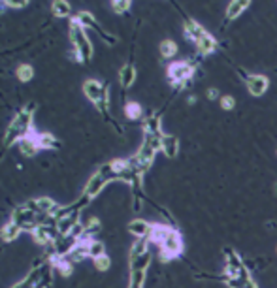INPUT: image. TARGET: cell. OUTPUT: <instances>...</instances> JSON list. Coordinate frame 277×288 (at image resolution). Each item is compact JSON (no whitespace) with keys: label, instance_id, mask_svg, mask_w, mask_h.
Wrapping results in <instances>:
<instances>
[{"label":"cell","instance_id":"obj_1","mask_svg":"<svg viewBox=\"0 0 277 288\" xmlns=\"http://www.w3.org/2000/svg\"><path fill=\"white\" fill-rule=\"evenodd\" d=\"M34 110L36 106L29 104L11 119L8 130L4 134V147H11L13 143H19L23 138H27L32 132V121H34Z\"/></svg>","mask_w":277,"mask_h":288},{"label":"cell","instance_id":"obj_2","mask_svg":"<svg viewBox=\"0 0 277 288\" xmlns=\"http://www.w3.org/2000/svg\"><path fill=\"white\" fill-rule=\"evenodd\" d=\"M68 27H70L68 28V34H70V42H72V47H74L76 58L79 62H89L93 58V53H95L93 42L89 38V30L81 27L76 19H72Z\"/></svg>","mask_w":277,"mask_h":288},{"label":"cell","instance_id":"obj_3","mask_svg":"<svg viewBox=\"0 0 277 288\" xmlns=\"http://www.w3.org/2000/svg\"><path fill=\"white\" fill-rule=\"evenodd\" d=\"M83 93L98 112L110 117V89L104 83H100L98 79H87L83 83Z\"/></svg>","mask_w":277,"mask_h":288},{"label":"cell","instance_id":"obj_4","mask_svg":"<svg viewBox=\"0 0 277 288\" xmlns=\"http://www.w3.org/2000/svg\"><path fill=\"white\" fill-rule=\"evenodd\" d=\"M117 179H119V177H117V172H115L113 164L108 162V164H104L102 168H98V172L93 173V177L87 181L83 196H87L89 200H93V198H96V196L102 192V188H104L110 181H117Z\"/></svg>","mask_w":277,"mask_h":288},{"label":"cell","instance_id":"obj_5","mask_svg":"<svg viewBox=\"0 0 277 288\" xmlns=\"http://www.w3.org/2000/svg\"><path fill=\"white\" fill-rule=\"evenodd\" d=\"M196 70L198 68H194L189 60H175V62L168 66L166 75H168V81H170L172 87H175V89H187V85H191L192 77L196 75Z\"/></svg>","mask_w":277,"mask_h":288},{"label":"cell","instance_id":"obj_6","mask_svg":"<svg viewBox=\"0 0 277 288\" xmlns=\"http://www.w3.org/2000/svg\"><path fill=\"white\" fill-rule=\"evenodd\" d=\"M183 252V237L181 233L177 232L175 228H172V232L168 233V237L164 239V243L161 245V260L170 262L177 256H181Z\"/></svg>","mask_w":277,"mask_h":288},{"label":"cell","instance_id":"obj_7","mask_svg":"<svg viewBox=\"0 0 277 288\" xmlns=\"http://www.w3.org/2000/svg\"><path fill=\"white\" fill-rule=\"evenodd\" d=\"M206 32H208V30H206V27L202 25L200 21H196V19H192V17L183 19V36L187 38L189 42L196 44Z\"/></svg>","mask_w":277,"mask_h":288},{"label":"cell","instance_id":"obj_8","mask_svg":"<svg viewBox=\"0 0 277 288\" xmlns=\"http://www.w3.org/2000/svg\"><path fill=\"white\" fill-rule=\"evenodd\" d=\"M247 93L251 96H257L260 98L262 94H266L268 87H270V79L264 74H251V77L247 79Z\"/></svg>","mask_w":277,"mask_h":288},{"label":"cell","instance_id":"obj_9","mask_svg":"<svg viewBox=\"0 0 277 288\" xmlns=\"http://www.w3.org/2000/svg\"><path fill=\"white\" fill-rule=\"evenodd\" d=\"M25 205H27L29 209H32L36 215H46V217H49V215L53 213V209L57 207V204H55L51 198H48V196H42V198L29 200Z\"/></svg>","mask_w":277,"mask_h":288},{"label":"cell","instance_id":"obj_10","mask_svg":"<svg viewBox=\"0 0 277 288\" xmlns=\"http://www.w3.org/2000/svg\"><path fill=\"white\" fill-rule=\"evenodd\" d=\"M194 47H196V53L202 57H210L213 55L215 51H217V47H219V42H217V38L211 36L210 32H206L204 36L194 44Z\"/></svg>","mask_w":277,"mask_h":288},{"label":"cell","instance_id":"obj_11","mask_svg":"<svg viewBox=\"0 0 277 288\" xmlns=\"http://www.w3.org/2000/svg\"><path fill=\"white\" fill-rule=\"evenodd\" d=\"M173 226H170V224L166 223H153L151 224V230H149V235H147V239H149V243H155V245H163L164 239L168 237V233L172 232Z\"/></svg>","mask_w":277,"mask_h":288},{"label":"cell","instance_id":"obj_12","mask_svg":"<svg viewBox=\"0 0 277 288\" xmlns=\"http://www.w3.org/2000/svg\"><path fill=\"white\" fill-rule=\"evenodd\" d=\"M253 0H230L226 6V13H224V21H234L238 19L241 13H245L251 6Z\"/></svg>","mask_w":277,"mask_h":288},{"label":"cell","instance_id":"obj_13","mask_svg":"<svg viewBox=\"0 0 277 288\" xmlns=\"http://www.w3.org/2000/svg\"><path fill=\"white\" fill-rule=\"evenodd\" d=\"M161 151L168 158L177 157V153H179V140H177V136H173V134H163V138H161Z\"/></svg>","mask_w":277,"mask_h":288},{"label":"cell","instance_id":"obj_14","mask_svg":"<svg viewBox=\"0 0 277 288\" xmlns=\"http://www.w3.org/2000/svg\"><path fill=\"white\" fill-rule=\"evenodd\" d=\"M19 149H21V153H23L25 157H29V158L38 155L40 145H38V141H36V138L32 136V132H30L27 138H23V140L19 141Z\"/></svg>","mask_w":277,"mask_h":288},{"label":"cell","instance_id":"obj_15","mask_svg":"<svg viewBox=\"0 0 277 288\" xmlns=\"http://www.w3.org/2000/svg\"><path fill=\"white\" fill-rule=\"evenodd\" d=\"M136 81V68L134 64H124L121 66V70H119V83L123 89H130Z\"/></svg>","mask_w":277,"mask_h":288},{"label":"cell","instance_id":"obj_16","mask_svg":"<svg viewBox=\"0 0 277 288\" xmlns=\"http://www.w3.org/2000/svg\"><path fill=\"white\" fill-rule=\"evenodd\" d=\"M177 51H179V46H177V42L172 40V38H166L161 42V46H159V53L163 57L164 60H170L173 57L177 55Z\"/></svg>","mask_w":277,"mask_h":288},{"label":"cell","instance_id":"obj_17","mask_svg":"<svg viewBox=\"0 0 277 288\" xmlns=\"http://www.w3.org/2000/svg\"><path fill=\"white\" fill-rule=\"evenodd\" d=\"M149 230H151V223L147 221H142V219H136L132 223H128V232L132 233L134 237H147L149 235Z\"/></svg>","mask_w":277,"mask_h":288},{"label":"cell","instance_id":"obj_18","mask_svg":"<svg viewBox=\"0 0 277 288\" xmlns=\"http://www.w3.org/2000/svg\"><path fill=\"white\" fill-rule=\"evenodd\" d=\"M32 136L36 138L40 149H57L58 145H60L57 138H55L53 134H49V132H34L32 130Z\"/></svg>","mask_w":277,"mask_h":288},{"label":"cell","instance_id":"obj_19","mask_svg":"<svg viewBox=\"0 0 277 288\" xmlns=\"http://www.w3.org/2000/svg\"><path fill=\"white\" fill-rule=\"evenodd\" d=\"M51 11L57 19H66L72 15V4L68 0H53L51 2Z\"/></svg>","mask_w":277,"mask_h":288},{"label":"cell","instance_id":"obj_20","mask_svg":"<svg viewBox=\"0 0 277 288\" xmlns=\"http://www.w3.org/2000/svg\"><path fill=\"white\" fill-rule=\"evenodd\" d=\"M21 232H23V228H21L19 224L10 221L8 224L2 226V230H0V237H2L4 241H15V239L21 235Z\"/></svg>","mask_w":277,"mask_h":288},{"label":"cell","instance_id":"obj_21","mask_svg":"<svg viewBox=\"0 0 277 288\" xmlns=\"http://www.w3.org/2000/svg\"><path fill=\"white\" fill-rule=\"evenodd\" d=\"M87 256H89V243H85V241H79L76 247H74V249H72V251L66 254V258L72 262V264L83 262Z\"/></svg>","mask_w":277,"mask_h":288},{"label":"cell","instance_id":"obj_22","mask_svg":"<svg viewBox=\"0 0 277 288\" xmlns=\"http://www.w3.org/2000/svg\"><path fill=\"white\" fill-rule=\"evenodd\" d=\"M124 117L130 119V121H140V119L144 117V108H142V104L134 102V100L124 104Z\"/></svg>","mask_w":277,"mask_h":288},{"label":"cell","instance_id":"obj_23","mask_svg":"<svg viewBox=\"0 0 277 288\" xmlns=\"http://www.w3.org/2000/svg\"><path fill=\"white\" fill-rule=\"evenodd\" d=\"M53 268L60 273V275H64V277H68V275H72V271H74V264L68 260L66 256H60V258H53Z\"/></svg>","mask_w":277,"mask_h":288},{"label":"cell","instance_id":"obj_24","mask_svg":"<svg viewBox=\"0 0 277 288\" xmlns=\"http://www.w3.org/2000/svg\"><path fill=\"white\" fill-rule=\"evenodd\" d=\"M161 117L159 115H149L144 121V134H163L161 132Z\"/></svg>","mask_w":277,"mask_h":288},{"label":"cell","instance_id":"obj_25","mask_svg":"<svg viewBox=\"0 0 277 288\" xmlns=\"http://www.w3.org/2000/svg\"><path fill=\"white\" fill-rule=\"evenodd\" d=\"M106 254V247L102 241H98V239H93V241H89V256L96 260V258H100V256H104Z\"/></svg>","mask_w":277,"mask_h":288},{"label":"cell","instance_id":"obj_26","mask_svg":"<svg viewBox=\"0 0 277 288\" xmlns=\"http://www.w3.org/2000/svg\"><path fill=\"white\" fill-rule=\"evenodd\" d=\"M15 74H17V79H19V81L27 83V81H30V79L34 77V68L30 64H19Z\"/></svg>","mask_w":277,"mask_h":288},{"label":"cell","instance_id":"obj_27","mask_svg":"<svg viewBox=\"0 0 277 288\" xmlns=\"http://www.w3.org/2000/svg\"><path fill=\"white\" fill-rule=\"evenodd\" d=\"M132 6V0H111V9H113L117 15H123L126 13Z\"/></svg>","mask_w":277,"mask_h":288},{"label":"cell","instance_id":"obj_28","mask_svg":"<svg viewBox=\"0 0 277 288\" xmlns=\"http://www.w3.org/2000/svg\"><path fill=\"white\" fill-rule=\"evenodd\" d=\"M221 110H224V112H230V110H234L236 108V98L232 96V94H222L221 96Z\"/></svg>","mask_w":277,"mask_h":288},{"label":"cell","instance_id":"obj_29","mask_svg":"<svg viewBox=\"0 0 277 288\" xmlns=\"http://www.w3.org/2000/svg\"><path fill=\"white\" fill-rule=\"evenodd\" d=\"M95 268L98 271H108L110 268H111V258H110L108 254L100 256V258H96V260H95Z\"/></svg>","mask_w":277,"mask_h":288},{"label":"cell","instance_id":"obj_30","mask_svg":"<svg viewBox=\"0 0 277 288\" xmlns=\"http://www.w3.org/2000/svg\"><path fill=\"white\" fill-rule=\"evenodd\" d=\"M30 0H2V6L8 9H23Z\"/></svg>","mask_w":277,"mask_h":288},{"label":"cell","instance_id":"obj_31","mask_svg":"<svg viewBox=\"0 0 277 288\" xmlns=\"http://www.w3.org/2000/svg\"><path fill=\"white\" fill-rule=\"evenodd\" d=\"M206 96H208L210 102H213V100H221V94H219V89H217V87H210L208 93H206Z\"/></svg>","mask_w":277,"mask_h":288},{"label":"cell","instance_id":"obj_32","mask_svg":"<svg viewBox=\"0 0 277 288\" xmlns=\"http://www.w3.org/2000/svg\"><path fill=\"white\" fill-rule=\"evenodd\" d=\"M276 194H277V183H276Z\"/></svg>","mask_w":277,"mask_h":288},{"label":"cell","instance_id":"obj_33","mask_svg":"<svg viewBox=\"0 0 277 288\" xmlns=\"http://www.w3.org/2000/svg\"><path fill=\"white\" fill-rule=\"evenodd\" d=\"M0 4H2V0H0Z\"/></svg>","mask_w":277,"mask_h":288}]
</instances>
